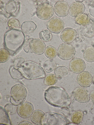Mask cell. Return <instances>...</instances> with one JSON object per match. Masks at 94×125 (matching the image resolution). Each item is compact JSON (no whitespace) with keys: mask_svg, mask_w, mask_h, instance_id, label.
I'll list each match as a JSON object with an SVG mask.
<instances>
[{"mask_svg":"<svg viewBox=\"0 0 94 125\" xmlns=\"http://www.w3.org/2000/svg\"><path fill=\"white\" fill-rule=\"evenodd\" d=\"M44 97L48 103L55 107L66 108L71 102V99L68 94L61 87H50L45 91Z\"/></svg>","mask_w":94,"mask_h":125,"instance_id":"6da1fadb","label":"cell"},{"mask_svg":"<svg viewBox=\"0 0 94 125\" xmlns=\"http://www.w3.org/2000/svg\"><path fill=\"white\" fill-rule=\"evenodd\" d=\"M25 40V36L22 31L10 29L4 34V46L11 55H14L23 45Z\"/></svg>","mask_w":94,"mask_h":125,"instance_id":"7a4b0ae2","label":"cell"},{"mask_svg":"<svg viewBox=\"0 0 94 125\" xmlns=\"http://www.w3.org/2000/svg\"><path fill=\"white\" fill-rule=\"evenodd\" d=\"M17 69L21 72L24 78L29 80L43 78L46 76L43 68L39 64L31 61H25Z\"/></svg>","mask_w":94,"mask_h":125,"instance_id":"3957f363","label":"cell"},{"mask_svg":"<svg viewBox=\"0 0 94 125\" xmlns=\"http://www.w3.org/2000/svg\"><path fill=\"white\" fill-rule=\"evenodd\" d=\"M46 115V120L44 125H66L70 123L66 117L59 114L48 112Z\"/></svg>","mask_w":94,"mask_h":125,"instance_id":"277c9868","label":"cell"},{"mask_svg":"<svg viewBox=\"0 0 94 125\" xmlns=\"http://www.w3.org/2000/svg\"><path fill=\"white\" fill-rule=\"evenodd\" d=\"M10 93L11 98L16 102L20 104L25 99L27 91L24 86L18 84L12 87Z\"/></svg>","mask_w":94,"mask_h":125,"instance_id":"5b68a950","label":"cell"},{"mask_svg":"<svg viewBox=\"0 0 94 125\" xmlns=\"http://www.w3.org/2000/svg\"><path fill=\"white\" fill-rule=\"evenodd\" d=\"M74 47L70 44L63 43L60 44L57 49V55L61 59L65 60H69L75 54Z\"/></svg>","mask_w":94,"mask_h":125,"instance_id":"8992f818","label":"cell"},{"mask_svg":"<svg viewBox=\"0 0 94 125\" xmlns=\"http://www.w3.org/2000/svg\"><path fill=\"white\" fill-rule=\"evenodd\" d=\"M54 13L53 7L51 5L44 3L39 5L36 9V14L39 19L47 20L50 18Z\"/></svg>","mask_w":94,"mask_h":125,"instance_id":"52a82bcc","label":"cell"},{"mask_svg":"<svg viewBox=\"0 0 94 125\" xmlns=\"http://www.w3.org/2000/svg\"><path fill=\"white\" fill-rule=\"evenodd\" d=\"M64 23L63 20L58 17H53L48 21L47 28L51 32L55 33H60L64 29Z\"/></svg>","mask_w":94,"mask_h":125,"instance_id":"ba28073f","label":"cell"},{"mask_svg":"<svg viewBox=\"0 0 94 125\" xmlns=\"http://www.w3.org/2000/svg\"><path fill=\"white\" fill-rule=\"evenodd\" d=\"M34 111L33 105L27 102H22L17 107L18 114L20 117L23 118H27L31 117Z\"/></svg>","mask_w":94,"mask_h":125,"instance_id":"9c48e42d","label":"cell"},{"mask_svg":"<svg viewBox=\"0 0 94 125\" xmlns=\"http://www.w3.org/2000/svg\"><path fill=\"white\" fill-rule=\"evenodd\" d=\"M73 95L75 99L78 102L85 103L90 100V94L86 89L81 87L75 88L73 91Z\"/></svg>","mask_w":94,"mask_h":125,"instance_id":"30bf717a","label":"cell"},{"mask_svg":"<svg viewBox=\"0 0 94 125\" xmlns=\"http://www.w3.org/2000/svg\"><path fill=\"white\" fill-rule=\"evenodd\" d=\"M20 7V3L19 2H17L13 0H9L5 6L6 16L8 17L16 16L19 12Z\"/></svg>","mask_w":94,"mask_h":125,"instance_id":"8fae6325","label":"cell"},{"mask_svg":"<svg viewBox=\"0 0 94 125\" xmlns=\"http://www.w3.org/2000/svg\"><path fill=\"white\" fill-rule=\"evenodd\" d=\"M30 49L34 54L41 55L45 52L46 45L45 42L38 38L33 39L30 43Z\"/></svg>","mask_w":94,"mask_h":125,"instance_id":"7c38bea8","label":"cell"},{"mask_svg":"<svg viewBox=\"0 0 94 125\" xmlns=\"http://www.w3.org/2000/svg\"><path fill=\"white\" fill-rule=\"evenodd\" d=\"M70 71L73 73L78 74L84 71L86 68L85 62L79 58H74L70 61L69 65Z\"/></svg>","mask_w":94,"mask_h":125,"instance_id":"4fadbf2b","label":"cell"},{"mask_svg":"<svg viewBox=\"0 0 94 125\" xmlns=\"http://www.w3.org/2000/svg\"><path fill=\"white\" fill-rule=\"evenodd\" d=\"M77 33L75 29L70 27L64 29L61 32L60 38L64 43L70 44L72 43L76 39Z\"/></svg>","mask_w":94,"mask_h":125,"instance_id":"5bb4252c","label":"cell"},{"mask_svg":"<svg viewBox=\"0 0 94 125\" xmlns=\"http://www.w3.org/2000/svg\"><path fill=\"white\" fill-rule=\"evenodd\" d=\"M77 80L78 84L81 87H88L92 83L93 77L90 72L84 71L78 75Z\"/></svg>","mask_w":94,"mask_h":125,"instance_id":"9a60e30c","label":"cell"},{"mask_svg":"<svg viewBox=\"0 0 94 125\" xmlns=\"http://www.w3.org/2000/svg\"><path fill=\"white\" fill-rule=\"evenodd\" d=\"M69 6L68 3L64 1L57 2L54 6L55 13L58 16L63 17L67 16L69 13Z\"/></svg>","mask_w":94,"mask_h":125,"instance_id":"2e32d148","label":"cell"},{"mask_svg":"<svg viewBox=\"0 0 94 125\" xmlns=\"http://www.w3.org/2000/svg\"><path fill=\"white\" fill-rule=\"evenodd\" d=\"M85 8L82 3L76 1L73 2L70 7L69 14L71 16L76 18L83 14Z\"/></svg>","mask_w":94,"mask_h":125,"instance_id":"e0dca14e","label":"cell"},{"mask_svg":"<svg viewBox=\"0 0 94 125\" xmlns=\"http://www.w3.org/2000/svg\"><path fill=\"white\" fill-rule=\"evenodd\" d=\"M31 122L38 125H44L46 120V116L42 111L36 110L34 111L30 117Z\"/></svg>","mask_w":94,"mask_h":125,"instance_id":"ac0fdd59","label":"cell"},{"mask_svg":"<svg viewBox=\"0 0 94 125\" xmlns=\"http://www.w3.org/2000/svg\"><path fill=\"white\" fill-rule=\"evenodd\" d=\"M37 27L36 24L33 21H28L24 22L21 28L22 31L25 34H29L34 32Z\"/></svg>","mask_w":94,"mask_h":125,"instance_id":"d6986e66","label":"cell"},{"mask_svg":"<svg viewBox=\"0 0 94 125\" xmlns=\"http://www.w3.org/2000/svg\"><path fill=\"white\" fill-rule=\"evenodd\" d=\"M0 124L8 125L11 124L8 113L1 106L0 107Z\"/></svg>","mask_w":94,"mask_h":125,"instance_id":"ffe728a7","label":"cell"},{"mask_svg":"<svg viewBox=\"0 0 94 125\" xmlns=\"http://www.w3.org/2000/svg\"><path fill=\"white\" fill-rule=\"evenodd\" d=\"M83 57L85 60L88 62H94V47L90 46L87 47L84 53Z\"/></svg>","mask_w":94,"mask_h":125,"instance_id":"44dd1931","label":"cell"},{"mask_svg":"<svg viewBox=\"0 0 94 125\" xmlns=\"http://www.w3.org/2000/svg\"><path fill=\"white\" fill-rule=\"evenodd\" d=\"M75 22L78 24L83 26H86L90 24L91 20L87 15L83 13L75 19Z\"/></svg>","mask_w":94,"mask_h":125,"instance_id":"7402d4cb","label":"cell"},{"mask_svg":"<svg viewBox=\"0 0 94 125\" xmlns=\"http://www.w3.org/2000/svg\"><path fill=\"white\" fill-rule=\"evenodd\" d=\"M83 113L82 111L78 110L75 111L71 117V123L75 124H79L83 120Z\"/></svg>","mask_w":94,"mask_h":125,"instance_id":"603a6c76","label":"cell"},{"mask_svg":"<svg viewBox=\"0 0 94 125\" xmlns=\"http://www.w3.org/2000/svg\"><path fill=\"white\" fill-rule=\"evenodd\" d=\"M43 66L45 71L48 73H49L55 70L57 64L56 62L53 60L49 59L44 62Z\"/></svg>","mask_w":94,"mask_h":125,"instance_id":"cb8c5ba5","label":"cell"},{"mask_svg":"<svg viewBox=\"0 0 94 125\" xmlns=\"http://www.w3.org/2000/svg\"><path fill=\"white\" fill-rule=\"evenodd\" d=\"M58 80L57 77L55 74L52 73L49 74L45 77L44 83L47 86H52L56 83Z\"/></svg>","mask_w":94,"mask_h":125,"instance_id":"d4e9b609","label":"cell"},{"mask_svg":"<svg viewBox=\"0 0 94 125\" xmlns=\"http://www.w3.org/2000/svg\"><path fill=\"white\" fill-rule=\"evenodd\" d=\"M44 53L45 56L48 58L53 59L55 58L57 55V51L53 46L49 45L46 48Z\"/></svg>","mask_w":94,"mask_h":125,"instance_id":"484cf974","label":"cell"},{"mask_svg":"<svg viewBox=\"0 0 94 125\" xmlns=\"http://www.w3.org/2000/svg\"><path fill=\"white\" fill-rule=\"evenodd\" d=\"M39 36L40 39L45 42L51 41L52 38L51 32L47 29L43 30L40 31L39 33Z\"/></svg>","mask_w":94,"mask_h":125,"instance_id":"4316f807","label":"cell"},{"mask_svg":"<svg viewBox=\"0 0 94 125\" xmlns=\"http://www.w3.org/2000/svg\"><path fill=\"white\" fill-rule=\"evenodd\" d=\"M69 69L67 67L60 66L57 67L55 69L54 73L57 77H61L67 75L68 73Z\"/></svg>","mask_w":94,"mask_h":125,"instance_id":"83f0119b","label":"cell"},{"mask_svg":"<svg viewBox=\"0 0 94 125\" xmlns=\"http://www.w3.org/2000/svg\"><path fill=\"white\" fill-rule=\"evenodd\" d=\"M9 72L12 78L13 79L20 80L24 78L21 72L18 70L14 68L13 66L10 67Z\"/></svg>","mask_w":94,"mask_h":125,"instance_id":"f1b7e54d","label":"cell"},{"mask_svg":"<svg viewBox=\"0 0 94 125\" xmlns=\"http://www.w3.org/2000/svg\"><path fill=\"white\" fill-rule=\"evenodd\" d=\"M7 25L10 29L20 30V24L19 21L16 19L13 18L10 19L7 23Z\"/></svg>","mask_w":94,"mask_h":125,"instance_id":"f546056e","label":"cell"},{"mask_svg":"<svg viewBox=\"0 0 94 125\" xmlns=\"http://www.w3.org/2000/svg\"><path fill=\"white\" fill-rule=\"evenodd\" d=\"M10 54L6 49H1L0 50V62L3 63L9 59Z\"/></svg>","mask_w":94,"mask_h":125,"instance_id":"4dcf8cb0","label":"cell"},{"mask_svg":"<svg viewBox=\"0 0 94 125\" xmlns=\"http://www.w3.org/2000/svg\"><path fill=\"white\" fill-rule=\"evenodd\" d=\"M83 33L85 36L87 37H93L94 36V27L91 23L86 26Z\"/></svg>","mask_w":94,"mask_h":125,"instance_id":"1f68e13d","label":"cell"},{"mask_svg":"<svg viewBox=\"0 0 94 125\" xmlns=\"http://www.w3.org/2000/svg\"><path fill=\"white\" fill-rule=\"evenodd\" d=\"M4 109L9 114L12 115L15 114L17 111L16 106L12 104H8L4 106Z\"/></svg>","mask_w":94,"mask_h":125,"instance_id":"d6a6232c","label":"cell"},{"mask_svg":"<svg viewBox=\"0 0 94 125\" xmlns=\"http://www.w3.org/2000/svg\"><path fill=\"white\" fill-rule=\"evenodd\" d=\"M25 61L24 59L22 57H20L16 58L13 61L12 66L14 68L17 69V68Z\"/></svg>","mask_w":94,"mask_h":125,"instance_id":"836d02e7","label":"cell"},{"mask_svg":"<svg viewBox=\"0 0 94 125\" xmlns=\"http://www.w3.org/2000/svg\"><path fill=\"white\" fill-rule=\"evenodd\" d=\"M33 38H28V37L25 40L23 45V49L25 52L26 53L28 52L29 49L30 43L31 41Z\"/></svg>","mask_w":94,"mask_h":125,"instance_id":"e575fe53","label":"cell"},{"mask_svg":"<svg viewBox=\"0 0 94 125\" xmlns=\"http://www.w3.org/2000/svg\"><path fill=\"white\" fill-rule=\"evenodd\" d=\"M90 98L92 102L94 104V90L92 91L90 93Z\"/></svg>","mask_w":94,"mask_h":125,"instance_id":"d590c367","label":"cell"},{"mask_svg":"<svg viewBox=\"0 0 94 125\" xmlns=\"http://www.w3.org/2000/svg\"><path fill=\"white\" fill-rule=\"evenodd\" d=\"M19 125H32V124L30 122L26 121H24L20 122Z\"/></svg>","mask_w":94,"mask_h":125,"instance_id":"8d00e7d4","label":"cell"},{"mask_svg":"<svg viewBox=\"0 0 94 125\" xmlns=\"http://www.w3.org/2000/svg\"><path fill=\"white\" fill-rule=\"evenodd\" d=\"M89 12L90 14L94 17V5L90 7L89 9Z\"/></svg>","mask_w":94,"mask_h":125,"instance_id":"74e56055","label":"cell"},{"mask_svg":"<svg viewBox=\"0 0 94 125\" xmlns=\"http://www.w3.org/2000/svg\"><path fill=\"white\" fill-rule=\"evenodd\" d=\"M93 84H94V75L93 77Z\"/></svg>","mask_w":94,"mask_h":125,"instance_id":"f35d334b","label":"cell"},{"mask_svg":"<svg viewBox=\"0 0 94 125\" xmlns=\"http://www.w3.org/2000/svg\"><path fill=\"white\" fill-rule=\"evenodd\" d=\"M93 46L94 47V42L92 44Z\"/></svg>","mask_w":94,"mask_h":125,"instance_id":"ab89813d","label":"cell"}]
</instances>
